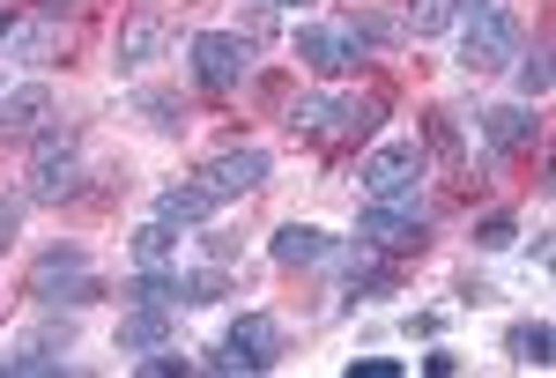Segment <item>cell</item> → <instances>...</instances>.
Listing matches in <instances>:
<instances>
[{"mask_svg": "<svg viewBox=\"0 0 556 378\" xmlns=\"http://www.w3.org/2000/svg\"><path fill=\"white\" fill-rule=\"evenodd\" d=\"M83 126L75 119H45L38 126V149H30V186L23 201L38 209H60V201H83Z\"/></svg>", "mask_w": 556, "mask_h": 378, "instance_id": "6da1fadb", "label": "cell"}, {"mask_svg": "<svg viewBox=\"0 0 556 378\" xmlns=\"http://www.w3.org/2000/svg\"><path fill=\"white\" fill-rule=\"evenodd\" d=\"M356 245H371L379 260H401V252H424V245H430L424 193H416V201H364V215H356Z\"/></svg>", "mask_w": 556, "mask_h": 378, "instance_id": "7a4b0ae2", "label": "cell"}, {"mask_svg": "<svg viewBox=\"0 0 556 378\" xmlns=\"http://www.w3.org/2000/svg\"><path fill=\"white\" fill-rule=\"evenodd\" d=\"M379 126V97H298L290 104V134L304 141H364Z\"/></svg>", "mask_w": 556, "mask_h": 378, "instance_id": "3957f363", "label": "cell"}, {"mask_svg": "<svg viewBox=\"0 0 556 378\" xmlns=\"http://www.w3.org/2000/svg\"><path fill=\"white\" fill-rule=\"evenodd\" d=\"M186 67H193V83L208 89V97H230V89L253 75V38H238V30H193Z\"/></svg>", "mask_w": 556, "mask_h": 378, "instance_id": "277c9868", "label": "cell"}, {"mask_svg": "<svg viewBox=\"0 0 556 378\" xmlns=\"http://www.w3.org/2000/svg\"><path fill=\"white\" fill-rule=\"evenodd\" d=\"M424 171H430V149L424 141H379L371 156H364V193L371 201H416L424 193Z\"/></svg>", "mask_w": 556, "mask_h": 378, "instance_id": "5b68a950", "label": "cell"}, {"mask_svg": "<svg viewBox=\"0 0 556 378\" xmlns=\"http://www.w3.org/2000/svg\"><path fill=\"white\" fill-rule=\"evenodd\" d=\"M282 341H290V335H282V319H275V312H245V319L223 335V349H215L208 364H215V371L260 378V371H275V364H282Z\"/></svg>", "mask_w": 556, "mask_h": 378, "instance_id": "8992f818", "label": "cell"}, {"mask_svg": "<svg viewBox=\"0 0 556 378\" xmlns=\"http://www.w3.org/2000/svg\"><path fill=\"white\" fill-rule=\"evenodd\" d=\"M30 297H38V304H97L104 282H97V267H89L83 245H52V252H38V267H30Z\"/></svg>", "mask_w": 556, "mask_h": 378, "instance_id": "52a82bcc", "label": "cell"}, {"mask_svg": "<svg viewBox=\"0 0 556 378\" xmlns=\"http://www.w3.org/2000/svg\"><path fill=\"white\" fill-rule=\"evenodd\" d=\"M519 52H527V30H519V15L497 0V8H482L468 23V45H460V67L468 75H497V67H513Z\"/></svg>", "mask_w": 556, "mask_h": 378, "instance_id": "ba28073f", "label": "cell"}, {"mask_svg": "<svg viewBox=\"0 0 556 378\" xmlns=\"http://www.w3.org/2000/svg\"><path fill=\"white\" fill-rule=\"evenodd\" d=\"M298 60L312 67V75H356V67L371 60V45L356 38L349 15H334V23H304L298 30Z\"/></svg>", "mask_w": 556, "mask_h": 378, "instance_id": "9c48e42d", "label": "cell"}, {"mask_svg": "<svg viewBox=\"0 0 556 378\" xmlns=\"http://www.w3.org/2000/svg\"><path fill=\"white\" fill-rule=\"evenodd\" d=\"M201 186H208L215 201H245V193H260V186H267V149H253V141L215 149L208 164H201Z\"/></svg>", "mask_w": 556, "mask_h": 378, "instance_id": "30bf717a", "label": "cell"}, {"mask_svg": "<svg viewBox=\"0 0 556 378\" xmlns=\"http://www.w3.org/2000/svg\"><path fill=\"white\" fill-rule=\"evenodd\" d=\"M178 304H127L119 312V356H141V349H164V341H178Z\"/></svg>", "mask_w": 556, "mask_h": 378, "instance_id": "8fae6325", "label": "cell"}, {"mask_svg": "<svg viewBox=\"0 0 556 378\" xmlns=\"http://www.w3.org/2000/svg\"><path fill=\"white\" fill-rule=\"evenodd\" d=\"M334 245H342V238H327L319 223H282V230L267 238L275 267H327V260H334Z\"/></svg>", "mask_w": 556, "mask_h": 378, "instance_id": "7c38bea8", "label": "cell"}, {"mask_svg": "<svg viewBox=\"0 0 556 378\" xmlns=\"http://www.w3.org/2000/svg\"><path fill=\"white\" fill-rule=\"evenodd\" d=\"M164 45H172V23L156 8H134L127 23H119V67H149Z\"/></svg>", "mask_w": 556, "mask_h": 378, "instance_id": "4fadbf2b", "label": "cell"}, {"mask_svg": "<svg viewBox=\"0 0 556 378\" xmlns=\"http://www.w3.org/2000/svg\"><path fill=\"white\" fill-rule=\"evenodd\" d=\"M45 119H52V89H45V83L0 89V141H15V134H38Z\"/></svg>", "mask_w": 556, "mask_h": 378, "instance_id": "5bb4252c", "label": "cell"}, {"mask_svg": "<svg viewBox=\"0 0 556 378\" xmlns=\"http://www.w3.org/2000/svg\"><path fill=\"white\" fill-rule=\"evenodd\" d=\"M482 134H490V149H534V141H542V119H534V104L519 97V104H490V112H482Z\"/></svg>", "mask_w": 556, "mask_h": 378, "instance_id": "9a60e30c", "label": "cell"}, {"mask_svg": "<svg viewBox=\"0 0 556 378\" xmlns=\"http://www.w3.org/2000/svg\"><path fill=\"white\" fill-rule=\"evenodd\" d=\"M60 23H52V15H38V23H30V15H23V23H15V30H8V45H0V52H8V60H23V67H52V60H60Z\"/></svg>", "mask_w": 556, "mask_h": 378, "instance_id": "2e32d148", "label": "cell"}, {"mask_svg": "<svg viewBox=\"0 0 556 378\" xmlns=\"http://www.w3.org/2000/svg\"><path fill=\"white\" fill-rule=\"evenodd\" d=\"M215 209H223V201H215L201 178H186V186H164V201H156V215H164L172 230H201Z\"/></svg>", "mask_w": 556, "mask_h": 378, "instance_id": "e0dca14e", "label": "cell"}, {"mask_svg": "<svg viewBox=\"0 0 556 378\" xmlns=\"http://www.w3.org/2000/svg\"><path fill=\"white\" fill-rule=\"evenodd\" d=\"M172 297L178 304H223L230 297V267H172Z\"/></svg>", "mask_w": 556, "mask_h": 378, "instance_id": "ac0fdd59", "label": "cell"}, {"mask_svg": "<svg viewBox=\"0 0 556 378\" xmlns=\"http://www.w3.org/2000/svg\"><path fill=\"white\" fill-rule=\"evenodd\" d=\"M134 112L156 126V134H186V126H193V104H186L178 89H134Z\"/></svg>", "mask_w": 556, "mask_h": 378, "instance_id": "d6986e66", "label": "cell"}, {"mask_svg": "<svg viewBox=\"0 0 556 378\" xmlns=\"http://www.w3.org/2000/svg\"><path fill=\"white\" fill-rule=\"evenodd\" d=\"M505 349H513V364H527V371H549L556 356V335H549V319H519V327H505Z\"/></svg>", "mask_w": 556, "mask_h": 378, "instance_id": "ffe728a7", "label": "cell"}, {"mask_svg": "<svg viewBox=\"0 0 556 378\" xmlns=\"http://www.w3.org/2000/svg\"><path fill=\"white\" fill-rule=\"evenodd\" d=\"M127 245H134V267H178V230L164 223V215H149Z\"/></svg>", "mask_w": 556, "mask_h": 378, "instance_id": "44dd1931", "label": "cell"}, {"mask_svg": "<svg viewBox=\"0 0 556 378\" xmlns=\"http://www.w3.org/2000/svg\"><path fill=\"white\" fill-rule=\"evenodd\" d=\"M401 23H408V38H438V30H453V0H408Z\"/></svg>", "mask_w": 556, "mask_h": 378, "instance_id": "7402d4cb", "label": "cell"}, {"mask_svg": "<svg viewBox=\"0 0 556 378\" xmlns=\"http://www.w3.org/2000/svg\"><path fill=\"white\" fill-rule=\"evenodd\" d=\"M349 23H356V38H364V45H408V23H401V15H379V8H356Z\"/></svg>", "mask_w": 556, "mask_h": 378, "instance_id": "603a6c76", "label": "cell"}, {"mask_svg": "<svg viewBox=\"0 0 556 378\" xmlns=\"http://www.w3.org/2000/svg\"><path fill=\"white\" fill-rule=\"evenodd\" d=\"M430 156H445V164H468L460 156V126H453V112H430V141H424Z\"/></svg>", "mask_w": 556, "mask_h": 378, "instance_id": "cb8c5ba5", "label": "cell"}, {"mask_svg": "<svg viewBox=\"0 0 556 378\" xmlns=\"http://www.w3.org/2000/svg\"><path fill=\"white\" fill-rule=\"evenodd\" d=\"M519 97H527V104H542V97H549V52H534V60L519 52Z\"/></svg>", "mask_w": 556, "mask_h": 378, "instance_id": "d4e9b609", "label": "cell"}, {"mask_svg": "<svg viewBox=\"0 0 556 378\" xmlns=\"http://www.w3.org/2000/svg\"><path fill=\"white\" fill-rule=\"evenodd\" d=\"M134 364H141V371H149V378H186V356H178V349H172V341H164V349H141V356H134Z\"/></svg>", "mask_w": 556, "mask_h": 378, "instance_id": "484cf974", "label": "cell"}, {"mask_svg": "<svg viewBox=\"0 0 556 378\" xmlns=\"http://www.w3.org/2000/svg\"><path fill=\"white\" fill-rule=\"evenodd\" d=\"M23 209H30L23 193H0V252H8L15 238H23Z\"/></svg>", "mask_w": 556, "mask_h": 378, "instance_id": "4316f807", "label": "cell"}, {"mask_svg": "<svg viewBox=\"0 0 556 378\" xmlns=\"http://www.w3.org/2000/svg\"><path fill=\"white\" fill-rule=\"evenodd\" d=\"M513 238H519V223H513V215H490V223L475 230V245H482V252H505Z\"/></svg>", "mask_w": 556, "mask_h": 378, "instance_id": "83f0119b", "label": "cell"}, {"mask_svg": "<svg viewBox=\"0 0 556 378\" xmlns=\"http://www.w3.org/2000/svg\"><path fill=\"white\" fill-rule=\"evenodd\" d=\"M401 371V356H356V364H349V378H393Z\"/></svg>", "mask_w": 556, "mask_h": 378, "instance_id": "f1b7e54d", "label": "cell"}, {"mask_svg": "<svg viewBox=\"0 0 556 378\" xmlns=\"http://www.w3.org/2000/svg\"><path fill=\"white\" fill-rule=\"evenodd\" d=\"M201 245H208V260H215V267H230V260H238V245H230L223 230H201Z\"/></svg>", "mask_w": 556, "mask_h": 378, "instance_id": "f546056e", "label": "cell"}, {"mask_svg": "<svg viewBox=\"0 0 556 378\" xmlns=\"http://www.w3.org/2000/svg\"><path fill=\"white\" fill-rule=\"evenodd\" d=\"M424 371H430V378H445V371H460V356H453V349H430Z\"/></svg>", "mask_w": 556, "mask_h": 378, "instance_id": "4dcf8cb0", "label": "cell"}, {"mask_svg": "<svg viewBox=\"0 0 556 378\" xmlns=\"http://www.w3.org/2000/svg\"><path fill=\"white\" fill-rule=\"evenodd\" d=\"M482 8H497V0H453V23H475Z\"/></svg>", "mask_w": 556, "mask_h": 378, "instance_id": "1f68e13d", "label": "cell"}, {"mask_svg": "<svg viewBox=\"0 0 556 378\" xmlns=\"http://www.w3.org/2000/svg\"><path fill=\"white\" fill-rule=\"evenodd\" d=\"M15 23H23V15H15V8H0V45H8V30H15Z\"/></svg>", "mask_w": 556, "mask_h": 378, "instance_id": "d6a6232c", "label": "cell"}, {"mask_svg": "<svg viewBox=\"0 0 556 378\" xmlns=\"http://www.w3.org/2000/svg\"><path fill=\"white\" fill-rule=\"evenodd\" d=\"M267 8H304V0H267Z\"/></svg>", "mask_w": 556, "mask_h": 378, "instance_id": "836d02e7", "label": "cell"}]
</instances>
